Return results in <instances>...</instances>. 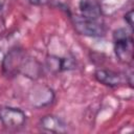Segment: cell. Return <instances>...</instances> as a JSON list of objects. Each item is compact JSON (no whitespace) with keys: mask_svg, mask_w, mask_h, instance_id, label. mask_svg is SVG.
Wrapping results in <instances>:
<instances>
[{"mask_svg":"<svg viewBox=\"0 0 134 134\" xmlns=\"http://www.w3.org/2000/svg\"><path fill=\"white\" fill-rule=\"evenodd\" d=\"M114 53L117 60L126 65L133 61V38L131 32L125 28H118L113 31Z\"/></svg>","mask_w":134,"mask_h":134,"instance_id":"6da1fadb","label":"cell"},{"mask_svg":"<svg viewBox=\"0 0 134 134\" xmlns=\"http://www.w3.org/2000/svg\"><path fill=\"white\" fill-rule=\"evenodd\" d=\"M72 24L80 35L86 37L100 38L106 35V26L100 19H90L75 15L72 17Z\"/></svg>","mask_w":134,"mask_h":134,"instance_id":"7a4b0ae2","label":"cell"},{"mask_svg":"<svg viewBox=\"0 0 134 134\" xmlns=\"http://www.w3.org/2000/svg\"><path fill=\"white\" fill-rule=\"evenodd\" d=\"M28 55L23 49L14 48L7 52L2 62V69L5 75L15 76L21 73Z\"/></svg>","mask_w":134,"mask_h":134,"instance_id":"3957f363","label":"cell"},{"mask_svg":"<svg viewBox=\"0 0 134 134\" xmlns=\"http://www.w3.org/2000/svg\"><path fill=\"white\" fill-rule=\"evenodd\" d=\"M27 117L23 110L10 107L1 106L0 107V122L8 130H19L26 124Z\"/></svg>","mask_w":134,"mask_h":134,"instance_id":"277c9868","label":"cell"},{"mask_svg":"<svg viewBox=\"0 0 134 134\" xmlns=\"http://www.w3.org/2000/svg\"><path fill=\"white\" fill-rule=\"evenodd\" d=\"M29 103L36 107L41 108L50 105L54 99V93L51 88L45 85L35 86L28 93Z\"/></svg>","mask_w":134,"mask_h":134,"instance_id":"5b68a950","label":"cell"},{"mask_svg":"<svg viewBox=\"0 0 134 134\" xmlns=\"http://www.w3.org/2000/svg\"><path fill=\"white\" fill-rule=\"evenodd\" d=\"M94 77L100 84L111 88L119 87L124 85L126 82H128L127 74H122L120 72L108 69H97L94 72Z\"/></svg>","mask_w":134,"mask_h":134,"instance_id":"8992f818","label":"cell"},{"mask_svg":"<svg viewBox=\"0 0 134 134\" xmlns=\"http://www.w3.org/2000/svg\"><path fill=\"white\" fill-rule=\"evenodd\" d=\"M39 127L41 130L50 133H65L67 132L66 122L59 116L53 114H47L41 117L39 121Z\"/></svg>","mask_w":134,"mask_h":134,"instance_id":"52a82bcc","label":"cell"},{"mask_svg":"<svg viewBox=\"0 0 134 134\" xmlns=\"http://www.w3.org/2000/svg\"><path fill=\"white\" fill-rule=\"evenodd\" d=\"M77 15L84 18L100 19L102 18V5L98 0H80Z\"/></svg>","mask_w":134,"mask_h":134,"instance_id":"ba28073f","label":"cell"},{"mask_svg":"<svg viewBox=\"0 0 134 134\" xmlns=\"http://www.w3.org/2000/svg\"><path fill=\"white\" fill-rule=\"evenodd\" d=\"M46 66L53 73L70 70L74 68V62L70 58H62L58 55H48L46 58Z\"/></svg>","mask_w":134,"mask_h":134,"instance_id":"9c48e42d","label":"cell"},{"mask_svg":"<svg viewBox=\"0 0 134 134\" xmlns=\"http://www.w3.org/2000/svg\"><path fill=\"white\" fill-rule=\"evenodd\" d=\"M125 21H126V23L128 24L129 28H130L131 31H132V29H133V10H132V9L129 10V12L125 15Z\"/></svg>","mask_w":134,"mask_h":134,"instance_id":"30bf717a","label":"cell"},{"mask_svg":"<svg viewBox=\"0 0 134 134\" xmlns=\"http://www.w3.org/2000/svg\"><path fill=\"white\" fill-rule=\"evenodd\" d=\"M28 2L34 5H44V4L48 3L49 0H28Z\"/></svg>","mask_w":134,"mask_h":134,"instance_id":"8fae6325","label":"cell"}]
</instances>
